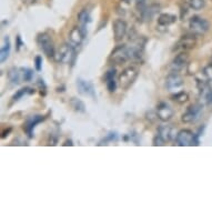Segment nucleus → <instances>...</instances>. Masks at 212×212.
Masks as SVG:
<instances>
[{
	"mask_svg": "<svg viewBox=\"0 0 212 212\" xmlns=\"http://www.w3.org/2000/svg\"><path fill=\"white\" fill-rule=\"evenodd\" d=\"M139 75V70L137 67H128L121 72V75L119 76V84L122 89L127 90L133 84V82L136 81L137 77Z\"/></svg>",
	"mask_w": 212,
	"mask_h": 212,
	"instance_id": "nucleus-1",
	"label": "nucleus"
},
{
	"mask_svg": "<svg viewBox=\"0 0 212 212\" xmlns=\"http://www.w3.org/2000/svg\"><path fill=\"white\" fill-rule=\"evenodd\" d=\"M75 57H76L75 46L71 43H63L56 52L55 58L60 63H71L75 60Z\"/></svg>",
	"mask_w": 212,
	"mask_h": 212,
	"instance_id": "nucleus-2",
	"label": "nucleus"
},
{
	"mask_svg": "<svg viewBox=\"0 0 212 212\" xmlns=\"http://www.w3.org/2000/svg\"><path fill=\"white\" fill-rule=\"evenodd\" d=\"M199 136L198 133H193L190 130H181L176 136V141L179 146L188 147V146H199Z\"/></svg>",
	"mask_w": 212,
	"mask_h": 212,
	"instance_id": "nucleus-3",
	"label": "nucleus"
},
{
	"mask_svg": "<svg viewBox=\"0 0 212 212\" xmlns=\"http://www.w3.org/2000/svg\"><path fill=\"white\" fill-rule=\"evenodd\" d=\"M37 41H38L39 47H40V49L46 56L49 57V58L56 56L55 45H53V41L50 38V36L47 35V33H40V35H38Z\"/></svg>",
	"mask_w": 212,
	"mask_h": 212,
	"instance_id": "nucleus-4",
	"label": "nucleus"
},
{
	"mask_svg": "<svg viewBox=\"0 0 212 212\" xmlns=\"http://www.w3.org/2000/svg\"><path fill=\"white\" fill-rule=\"evenodd\" d=\"M203 111V106L200 104H191L189 108L187 109V111L182 114L181 120L184 123H193V122L198 121L200 119Z\"/></svg>",
	"mask_w": 212,
	"mask_h": 212,
	"instance_id": "nucleus-5",
	"label": "nucleus"
},
{
	"mask_svg": "<svg viewBox=\"0 0 212 212\" xmlns=\"http://www.w3.org/2000/svg\"><path fill=\"white\" fill-rule=\"evenodd\" d=\"M189 28L195 35H203L210 28V23L205 18L201 17H192L189 21Z\"/></svg>",
	"mask_w": 212,
	"mask_h": 212,
	"instance_id": "nucleus-6",
	"label": "nucleus"
},
{
	"mask_svg": "<svg viewBox=\"0 0 212 212\" xmlns=\"http://www.w3.org/2000/svg\"><path fill=\"white\" fill-rule=\"evenodd\" d=\"M130 59V52H129V47L126 46H119L112 51L110 56V61L116 65H121L124 63L127 60Z\"/></svg>",
	"mask_w": 212,
	"mask_h": 212,
	"instance_id": "nucleus-7",
	"label": "nucleus"
},
{
	"mask_svg": "<svg viewBox=\"0 0 212 212\" xmlns=\"http://www.w3.org/2000/svg\"><path fill=\"white\" fill-rule=\"evenodd\" d=\"M87 32H88L87 28L86 27H82V26L72 28L70 31V33H69V40H70V43L72 46H75V47H76V46H80L81 43H82V41L84 40V38H86Z\"/></svg>",
	"mask_w": 212,
	"mask_h": 212,
	"instance_id": "nucleus-8",
	"label": "nucleus"
},
{
	"mask_svg": "<svg viewBox=\"0 0 212 212\" xmlns=\"http://www.w3.org/2000/svg\"><path fill=\"white\" fill-rule=\"evenodd\" d=\"M166 86H167L169 91L179 90V89H181L183 87V78L181 77V75H179V72L173 71V72H171L167 77Z\"/></svg>",
	"mask_w": 212,
	"mask_h": 212,
	"instance_id": "nucleus-9",
	"label": "nucleus"
},
{
	"mask_svg": "<svg viewBox=\"0 0 212 212\" xmlns=\"http://www.w3.org/2000/svg\"><path fill=\"white\" fill-rule=\"evenodd\" d=\"M157 117L163 122L169 121L173 117V109L167 102H160L157 107Z\"/></svg>",
	"mask_w": 212,
	"mask_h": 212,
	"instance_id": "nucleus-10",
	"label": "nucleus"
},
{
	"mask_svg": "<svg viewBox=\"0 0 212 212\" xmlns=\"http://www.w3.org/2000/svg\"><path fill=\"white\" fill-rule=\"evenodd\" d=\"M195 38L193 36H183L181 39L177 42L176 47H174V50L178 51H187L190 49L195 48Z\"/></svg>",
	"mask_w": 212,
	"mask_h": 212,
	"instance_id": "nucleus-11",
	"label": "nucleus"
},
{
	"mask_svg": "<svg viewBox=\"0 0 212 212\" xmlns=\"http://www.w3.org/2000/svg\"><path fill=\"white\" fill-rule=\"evenodd\" d=\"M77 88H78L79 92H80L81 94L92 97L94 99L96 98V92H94V84H91L90 81L84 80V79H78V80H77Z\"/></svg>",
	"mask_w": 212,
	"mask_h": 212,
	"instance_id": "nucleus-12",
	"label": "nucleus"
},
{
	"mask_svg": "<svg viewBox=\"0 0 212 212\" xmlns=\"http://www.w3.org/2000/svg\"><path fill=\"white\" fill-rule=\"evenodd\" d=\"M127 33V23L122 19H117L113 22V35L114 40L121 41Z\"/></svg>",
	"mask_w": 212,
	"mask_h": 212,
	"instance_id": "nucleus-13",
	"label": "nucleus"
},
{
	"mask_svg": "<svg viewBox=\"0 0 212 212\" xmlns=\"http://www.w3.org/2000/svg\"><path fill=\"white\" fill-rule=\"evenodd\" d=\"M188 59H189V57H188V55L184 51H181L180 53H178L176 58L173 59V61H172V69H173V71L179 72L181 69H183L184 66L188 63Z\"/></svg>",
	"mask_w": 212,
	"mask_h": 212,
	"instance_id": "nucleus-14",
	"label": "nucleus"
},
{
	"mask_svg": "<svg viewBox=\"0 0 212 212\" xmlns=\"http://www.w3.org/2000/svg\"><path fill=\"white\" fill-rule=\"evenodd\" d=\"M43 119H45V117L42 116H32L27 120V122L25 124V129L29 137H32V132L35 127L38 123H40L41 121H43Z\"/></svg>",
	"mask_w": 212,
	"mask_h": 212,
	"instance_id": "nucleus-15",
	"label": "nucleus"
},
{
	"mask_svg": "<svg viewBox=\"0 0 212 212\" xmlns=\"http://www.w3.org/2000/svg\"><path fill=\"white\" fill-rule=\"evenodd\" d=\"M160 10V6L157 5V3H153V5L149 6V7L144 8L141 10V17L143 20L150 21L154 16L158 13V11Z\"/></svg>",
	"mask_w": 212,
	"mask_h": 212,
	"instance_id": "nucleus-16",
	"label": "nucleus"
},
{
	"mask_svg": "<svg viewBox=\"0 0 212 212\" xmlns=\"http://www.w3.org/2000/svg\"><path fill=\"white\" fill-rule=\"evenodd\" d=\"M200 89H201L200 94H201V98L205 101V104L212 108V88L208 84H203Z\"/></svg>",
	"mask_w": 212,
	"mask_h": 212,
	"instance_id": "nucleus-17",
	"label": "nucleus"
},
{
	"mask_svg": "<svg viewBox=\"0 0 212 212\" xmlns=\"http://www.w3.org/2000/svg\"><path fill=\"white\" fill-rule=\"evenodd\" d=\"M176 20H177V17L174 15L162 13V15H160L159 18H158V23H159L160 26H163V27H168V26L176 22Z\"/></svg>",
	"mask_w": 212,
	"mask_h": 212,
	"instance_id": "nucleus-18",
	"label": "nucleus"
},
{
	"mask_svg": "<svg viewBox=\"0 0 212 212\" xmlns=\"http://www.w3.org/2000/svg\"><path fill=\"white\" fill-rule=\"evenodd\" d=\"M10 49H11V43L9 37H5V43H3L1 51H0V61L5 62L8 59L9 55H10Z\"/></svg>",
	"mask_w": 212,
	"mask_h": 212,
	"instance_id": "nucleus-19",
	"label": "nucleus"
},
{
	"mask_svg": "<svg viewBox=\"0 0 212 212\" xmlns=\"http://www.w3.org/2000/svg\"><path fill=\"white\" fill-rule=\"evenodd\" d=\"M78 21L80 22V25L82 26V27H86L87 28V26L91 22L90 10H88V9H82L78 15Z\"/></svg>",
	"mask_w": 212,
	"mask_h": 212,
	"instance_id": "nucleus-20",
	"label": "nucleus"
},
{
	"mask_svg": "<svg viewBox=\"0 0 212 212\" xmlns=\"http://www.w3.org/2000/svg\"><path fill=\"white\" fill-rule=\"evenodd\" d=\"M158 134L164 141H169L172 137V128L169 126H161L158 129Z\"/></svg>",
	"mask_w": 212,
	"mask_h": 212,
	"instance_id": "nucleus-21",
	"label": "nucleus"
},
{
	"mask_svg": "<svg viewBox=\"0 0 212 212\" xmlns=\"http://www.w3.org/2000/svg\"><path fill=\"white\" fill-rule=\"evenodd\" d=\"M70 104L71 107L73 108V110L77 112H84L86 111V106L80 99H77V98H72L70 100Z\"/></svg>",
	"mask_w": 212,
	"mask_h": 212,
	"instance_id": "nucleus-22",
	"label": "nucleus"
},
{
	"mask_svg": "<svg viewBox=\"0 0 212 212\" xmlns=\"http://www.w3.org/2000/svg\"><path fill=\"white\" fill-rule=\"evenodd\" d=\"M8 76H9V79H10V81L13 84H18L20 82V72H19V69L17 68L10 69Z\"/></svg>",
	"mask_w": 212,
	"mask_h": 212,
	"instance_id": "nucleus-23",
	"label": "nucleus"
},
{
	"mask_svg": "<svg viewBox=\"0 0 212 212\" xmlns=\"http://www.w3.org/2000/svg\"><path fill=\"white\" fill-rule=\"evenodd\" d=\"M33 92H35V90H32V89L30 88H22L17 91V94L13 96V100L18 101L19 99L22 98L23 96H26V94H33Z\"/></svg>",
	"mask_w": 212,
	"mask_h": 212,
	"instance_id": "nucleus-24",
	"label": "nucleus"
},
{
	"mask_svg": "<svg viewBox=\"0 0 212 212\" xmlns=\"http://www.w3.org/2000/svg\"><path fill=\"white\" fill-rule=\"evenodd\" d=\"M189 6L195 9V10H201L202 8L205 6V0H188Z\"/></svg>",
	"mask_w": 212,
	"mask_h": 212,
	"instance_id": "nucleus-25",
	"label": "nucleus"
},
{
	"mask_svg": "<svg viewBox=\"0 0 212 212\" xmlns=\"http://www.w3.org/2000/svg\"><path fill=\"white\" fill-rule=\"evenodd\" d=\"M188 94L187 92H184V91H180V92H177L176 94H173L172 96V99H173L174 101H177V102H179V104H183V102H186V101L188 100Z\"/></svg>",
	"mask_w": 212,
	"mask_h": 212,
	"instance_id": "nucleus-26",
	"label": "nucleus"
},
{
	"mask_svg": "<svg viewBox=\"0 0 212 212\" xmlns=\"http://www.w3.org/2000/svg\"><path fill=\"white\" fill-rule=\"evenodd\" d=\"M106 84H107V89H108L110 92H114V91H116V89H117L116 77H113V78L106 79Z\"/></svg>",
	"mask_w": 212,
	"mask_h": 212,
	"instance_id": "nucleus-27",
	"label": "nucleus"
},
{
	"mask_svg": "<svg viewBox=\"0 0 212 212\" xmlns=\"http://www.w3.org/2000/svg\"><path fill=\"white\" fill-rule=\"evenodd\" d=\"M22 71V79L25 81H31L33 78V70L30 68H23L21 69Z\"/></svg>",
	"mask_w": 212,
	"mask_h": 212,
	"instance_id": "nucleus-28",
	"label": "nucleus"
},
{
	"mask_svg": "<svg viewBox=\"0 0 212 212\" xmlns=\"http://www.w3.org/2000/svg\"><path fill=\"white\" fill-rule=\"evenodd\" d=\"M35 66H36V70L37 71H41L42 69V58L40 56L36 57L35 59Z\"/></svg>",
	"mask_w": 212,
	"mask_h": 212,
	"instance_id": "nucleus-29",
	"label": "nucleus"
},
{
	"mask_svg": "<svg viewBox=\"0 0 212 212\" xmlns=\"http://www.w3.org/2000/svg\"><path fill=\"white\" fill-rule=\"evenodd\" d=\"M164 142H166V141L162 139L161 137L159 136V134L157 133V136L154 137V139H153V146H162Z\"/></svg>",
	"mask_w": 212,
	"mask_h": 212,
	"instance_id": "nucleus-30",
	"label": "nucleus"
},
{
	"mask_svg": "<svg viewBox=\"0 0 212 212\" xmlns=\"http://www.w3.org/2000/svg\"><path fill=\"white\" fill-rule=\"evenodd\" d=\"M117 139H118V134L116 132H110L106 138L107 141H117Z\"/></svg>",
	"mask_w": 212,
	"mask_h": 212,
	"instance_id": "nucleus-31",
	"label": "nucleus"
},
{
	"mask_svg": "<svg viewBox=\"0 0 212 212\" xmlns=\"http://www.w3.org/2000/svg\"><path fill=\"white\" fill-rule=\"evenodd\" d=\"M146 2V0H137V5H138V7L141 5H143V3Z\"/></svg>",
	"mask_w": 212,
	"mask_h": 212,
	"instance_id": "nucleus-32",
	"label": "nucleus"
},
{
	"mask_svg": "<svg viewBox=\"0 0 212 212\" xmlns=\"http://www.w3.org/2000/svg\"><path fill=\"white\" fill-rule=\"evenodd\" d=\"M68 144H70V146H72V142H71V141H67L66 143H65V146H68Z\"/></svg>",
	"mask_w": 212,
	"mask_h": 212,
	"instance_id": "nucleus-33",
	"label": "nucleus"
},
{
	"mask_svg": "<svg viewBox=\"0 0 212 212\" xmlns=\"http://www.w3.org/2000/svg\"><path fill=\"white\" fill-rule=\"evenodd\" d=\"M122 1H123V2H126V3H128L129 1H130V0H122Z\"/></svg>",
	"mask_w": 212,
	"mask_h": 212,
	"instance_id": "nucleus-34",
	"label": "nucleus"
}]
</instances>
